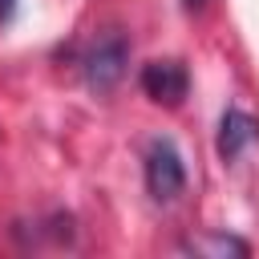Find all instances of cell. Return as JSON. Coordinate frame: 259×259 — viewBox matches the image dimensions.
I'll return each instance as SVG.
<instances>
[{"label":"cell","mask_w":259,"mask_h":259,"mask_svg":"<svg viewBox=\"0 0 259 259\" xmlns=\"http://www.w3.org/2000/svg\"><path fill=\"white\" fill-rule=\"evenodd\" d=\"M186 186V166H182V154L170 138H154L146 146V190L158 198V202H170L178 198Z\"/></svg>","instance_id":"1"},{"label":"cell","mask_w":259,"mask_h":259,"mask_svg":"<svg viewBox=\"0 0 259 259\" xmlns=\"http://www.w3.org/2000/svg\"><path fill=\"white\" fill-rule=\"evenodd\" d=\"M125 65H130V45L121 36H101L85 53V81H89V89L109 93L125 77Z\"/></svg>","instance_id":"2"},{"label":"cell","mask_w":259,"mask_h":259,"mask_svg":"<svg viewBox=\"0 0 259 259\" xmlns=\"http://www.w3.org/2000/svg\"><path fill=\"white\" fill-rule=\"evenodd\" d=\"M142 89H146L150 101L174 109V105H182V97L190 89V77H186V69L178 61H150L142 69Z\"/></svg>","instance_id":"3"},{"label":"cell","mask_w":259,"mask_h":259,"mask_svg":"<svg viewBox=\"0 0 259 259\" xmlns=\"http://www.w3.org/2000/svg\"><path fill=\"white\" fill-rule=\"evenodd\" d=\"M255 134H259V125H255L243 109H227L223 121H219V158H223V162H235V158L255 142Z\"/></svg>","instance_id":"4"},{"label":"cell","mask_w":259,"mask_h":259,"mask_svg":"<svg viewBox=\"0 0 259 259\" xmlns=\"http://www.w3.org/2000/svg\"><path fill=\"white\" fill-rule=\"evenodd\" d=\"M12 12H16V0H0V20H12Z\"/></svg>","instance_id":"5"},{"label":"cell","mask_w":259,"mask_h":259,"mask_svg":"<svg viewBox=\"0 0 259 259\" xmlns=\"http://www.w3.org/2000/svg\"><path fill=\"white\" fill-rule=\"evenodd\" d=\"M182 4H186V8H202V0H182Z\"/></svg>","instance_id":"6"}]
</instances>
